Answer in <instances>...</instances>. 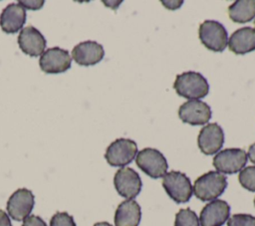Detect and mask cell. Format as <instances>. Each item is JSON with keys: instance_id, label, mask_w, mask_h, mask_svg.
<instances>
[{"instance_id": "5b68a950", "label": "cell", "mask_w": 255, "mask_h": 226, "mask_svg": "<svg viewBox=\"0 0 255 226\" xmlns=\"http://www.w3.org/2000/svg\"><path fill=\"white\" fill-rule=\"evenodd\" d=\"M136 165L149 177H163L167 171L168 164L163 154L155 148H143L135 156Z\"/></svg>"}, {"instance_id": "6da1fadb", "label": "cell", "mask_w": 255, "mask_h": 226, "mask_svg": "<svg viewBox=\"0 0 255 226\" xmlns=\"http://www.w3.org/2000/svg\"><path fill=\"white\" fill-rule=\"evenodd\" d=\"M173 88L177 95L189 100L204 98L209 92L206 79L197 72H184L176 76Z\"/></svg>"}, {"instance_id": "83f0119b", "label": "cell", "mask_w": 255, "mask_h": 226, "mask_svg": "<svg viewBox=\"0 0 255 226\" xmlns=\"http://www.w3.org/2000/svg\"><path fill=\"white\" fill-rule=\"evenodd\" d=\"M94 226H113V225H111V224L108 223V222H98V223H96Z\"/></svg>"}, {"instance_id": "8992f818", "label": "cell", "mask_w": 255, "mask_h": 226, "mask_svg": "<svg viewBox=\"0 0 255 226\" xmlns=\"http://www.w3.org/2000/svg\"><path fill=\"white\" fill-rule=\"evenodd\" d=\"M137 154L136 143L129 138H118L107 148L105 158L112 166H125Z\"/></svg>"}, {"instance_id": "7c38bea8", "label": "cell", "mask_w": 255, "mask_h": 226, "mask_svg": "<svg viewBox=\"0 0 255 226\" xmlns=\"http://www.w3.org/2000/svg\"><path fill=\"white\" fill-rule=\"evenodd\" d=\"M223 143L224 132L218 123H208L200 129L197 137V144L202 153L206 155L214 154L219 151Z\"/></svg>"}, {"instance_id": "4fadbf2b", "label": "cell", "mask_w": 255, "mask_h": 226, "mask_svg": "<svg viewBox=\"0 0 255 226\" xmlns=\"http://www.w3.org/2000/svg\"><path fill=\"white\" fill-rule=\"evenodd\" d=\"M230 206L224 200L215 199L206 204L200 212L199 224L201 226H222L228 219Z\"/></svg>"}, {"instance_id": "44dd1931", "label": "cell", "mask_w": 255, "mask_h": 226, "mask_svg": "<svg viewBox=\"0 0 255 226\" xmlns=\"http://www.w3.org/2000/svg\"><path fill=\"white\" fill-rule=\"evenodd\" d=\"M240 184L247 190L255 192V166H247L239 172Z\"/></svg>"}, {"instance_id": "e0dca14e", "label": "cell", "mask_w": 255, "mask_h": 226, "mask_svg": "<svg viewBox=\"0 0 255 226\" xmlns=\"http://www.w3.org/2000/svg\"><path fill=\"white\" fill-rule=\"evenodd\" d=\"M228 48L237 55L255 51V29L243 27L233 32L228 41Z\"/></svg>"}, {"instance_id": "d4e9b609", "label": "cell", "mask_w": 255, "mask_h": 226, "mask_svg": "<svg viewBox=\"0 0 255 226\" xmlns=\"http://www.w3.org/2000/svg\"><path fill=\"white\" fill-rule=\"evenodd\" d=\"M23 8L26 7L28 9H33V10H36V9H39L43 6L44 4V1H19L18 2Z\"/></svg>"}, {"instance_id": "f1b7e54d", "label": "cell", "mask_w": 255, "mask_h": 226, "mask_svg": "<svg viewBox=\"0 0 255 226\" xmlns=\"http://www.w3.org/2000/svg\"><path fill=\"white\" fill-rule=\"evenodd\" d=\"M254 205H255V198H254Z\"/></svg>"}, {"instance_id": "9a60e30c", "label": "cell", "mask_w": 255, "mask_h": 226, "mask_svg": "<svg viewBox=\"0 0 255 226\" xmlns=\"http://www.w3.org/2000/svg\"><path fill=\"white\" fill-rule=\"evenodd\" d=\"M20 49L31 57H38L44 53L46 39L35 27L28 26L21 30L18 36Z\"/></svg>"}, {"instance_id": "30bf717a", "label": "cell", "mask_w": 255, "mask_h": 226, "mask_svg": "<svg viewBox=\"0 0 255 226\" xmlns=\"http://www.w3.org/2000/svg\"><path fill=\"white\" fill-rule=\"evenodd\" d=\"M210 107L198 100H190L183 103L178 110L179 118L191 125H202L209 121L211 118Z\"/></svg>"}, {"instance_id": "ba28073f", "label": "cell", "mask_w": 255, "mask_h": 226, "mask_svg": "<svg viewBox=\"0 0 255 226\" xmlns=\"http://www.w3.org/2000/svg\"><path fill=\"white\" fill-rule=\"evenodd\" d=\"M72 59L67 50L59 47L50 48L41 55L39 66L47 74L64 73L71 68Z\"/></svg>"}, {"instance_id": "5bb4252c", "label": "cell", "mask_w": 255, "mask_h": 226, "mask_svg": "<svg viewBox=\"0 0 255 226\" xmlns=\"http://www.w3.org/2000/svg\"><path fill=\"white\" fill-rule=\"evenodd\" d=\"M104 48L95 41L81 42L72 50V57L81 66H94L103 60Z\"/></svg>"}, {"instance_id": "cb8c5ba5", "label": "cell", "mask_w": 255, "mask_h": 226, "mask_svg": "<svg viewBox=\"0 0 255 226\" xmlns=\"http://www.w3.org/2000/svg\"><path fill=\"white\" fill-rule=\"evenodd\" d=\"M22 226H47V224L39 216L30 215L26 219H24Z\"/></svg>"}, {"instance_id": "277c9868", "label": "cell", "mask_w": 255, "mask_h": 226, "mask_svg": "<svg viewBox=\"0 0 255 226\" xmlns=\"http://www.w3.org/2000/svg\"><path fill=\"white\" fill-rule=\"evenodd\" d=\"M198 35L201 43L213 52H223L227 46V31L224 26L217 21L206 20L201 23Z\"/></svg>"}, {"instance_id": "8fae6325", "label": "cell", "mask_w": 255, "mask_h": 226, "mask_svg": "<svg viewBox=\"0 0 255 226\" xmlns=\"http://www.w3.org/2000/svg\"><path fill=\"white\" fill-rule=\"evenodd\" d=\"M34 195L26 188L17 189L7 201V211L11 218L16 221L26 219L34 207Z\"/></svg>"}, {"instance_id": "3957f363", "label": "cell", "mask_w": 255, "mask_h": 226, "mask_svg": "<svg viewBox=\"0 0 255 226\" xmlns=\"http://www.w3.org/2000/svg\"><path fill=\"white\" fill-rule=\"evenodd\" d=\"M162 186L167 195L176 203L187 202L192 195V185L189 178L182 172L170 171L162 177Z\"/></svg>"}, {"instance_id": "2e32d148", "label": "cell", "mask_w": 255, "mask_h": 226, "mask_svg": "<svg viewBox=\"0 0 255 226\" xmlns=\"http://www.w3.org/2000/svg\"><path fill=\"white\" fill-rule=\"evenodd\" d=\"M26 22V11L19 3L6 6L0 15V27L8 34H14L24 26Z\"/></svg>"}, {"instance_id": "7402d4cb", "label": "cell", "mask_w": 255, "mask_h": 226, "mask_svg": "<svg viewBox=\"0 0 255 226\" xmlns=\"http://www.w3.org/2000/svg\"><path fill=\"white\" fill-rule=\"evenodd\" d=\"M227 226H255V217L250 214H234L228 219Z\"/></svg>"}, {"instance_id": "ac0fdd59", "label": "cell", "mask_w": 255, "mask_h": 226, "mask_svg": "<svg viewBox=\"0 0 255 226\" xmlns=\"http://www.w3.org/2000/svg\"><path fill=\"white\" fill-rule=\"evenodd\" d=\"M141 211L139 204L133 199L123 201L115 213L116 226H138Z\"/></svg>"}, {"instance_id": "484cf974", "label": "cell", "mask_w": 255, "mask_h": 226, "mask_svg": "<svg viewBox=\"0 0 255 226\" xmlns=\"http://www.w3.org/2000/svg\"><path fill=\"white\" fill-rule=\"evenodd\" d=\"M0 226H12L8 214L3 210H0Z\"/></svg>"}, {"instance_id": "f546056e", "label": "cell", "mask_w": 255, "mask_h": 226, "mask_svg": "<svg viewBox=\"0 0 255 226\" xmlns=\"http://www.w3.org/2000/svg\"><path fill=\"white\" fill-rule=\"evenodd\" d=\"M254 24H255V21H254Z\"/></svg>"}, {"instance_id": "52a82bcc", "label": "cell", "mask_w": 255, "mask_h": 226, "mask_svg": "<svg viewBox=\"0 0 255 226\" xmlns=\"http://www.w3.org/2000/svg\"><path fill=\"white\" fill-rule=\"evenodd\" d=\"M247 162V153L241 148H226L214 156L213 166L218 172L227 174L241 171Z\"/></svg>"}, {"instance_id": "4316f807", "label": "cell", "mask_w": 255, "mask_h": 226, "mask_svg": "<svg viewBox=\"0 0 255 226\" xmlns=\"http://www.w3.org/2000/svg\"><path fill=\"white\" fill-rule=\"evenodd\" d=\"M247 156L249 157L250 161L255 164V143H253V144H251V145L249 146Z\"/></svg>"}, {"instance_id": "ffe728a7", "label": "cell", "mask_w": 255, "mask_h": 226, "mask_svg": "<svg viewBox=\"0 0 255 226\" xmlns=\"http://www.w3.org/2000/svg\"><path fill=\"white\" fill-rule=\"evenodd\" d=\"M199 219L190 208L180 209L175 215L174 226H199Z\"/></svg>"}, {"instance_id": "9c48e42d", "label": "cell", "mask_w": 255, "mask_h": 226, "mask_svg": "<svg viewBox=\"0 0 255 226\" xmlns=\"http://www.w3.org/2000/svg\"><path fill=\"white\" fill-rule=\"evenodd\" d=\"M114 184L118 193L128 199L137 196L142 185L138 173L130 167L120 168L115 174Z\"/></svg>"}, {"instance_id": "d6986e66", "label": "cell", "mask_w": 255, "mask_h": 226, "mask_svg": "<svg viewBox=\"0 0 255 226\" xmlns=\"http://www.w3.org/2000/svg\"><path fill=\"white\" fill-rule=\"evenodd\" d=\"M229 18L236 23H246L255 17V0H237L228 7Z\"/></svg>"}, {"instance_id": "7a4b0ae2", "label": "cell", "mask_w": 255, "mask_h": 226, "mask_svg": "<svg viewBox=\"0 0 255 226\" xmlns=\"http://www.w3.org/2000/svg\"><path fill=\"white\" fill-rule=\"evenodd\" d=\"M226 187L227 179L224 174L208 171L195 180L192 191L201 201H212L220 196Z\"/></svg>"}, {"instance_id": "603a6c76", "label": "cell", "mask_w": 255, "mask_h": 226, "mask_svg": "<svg viewBox=\"0 0 255 226\" xmlns=\"http://www.w3.org/2000/svg\"><path fill=\"white\" fill-rule=\"evenodd\" d=\"M50 226H76V223L67 212H57L51 218Z\"/></svg>"}]
</instances>
